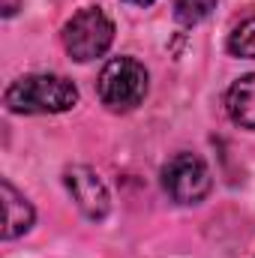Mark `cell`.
I'll return each mask as SVG.
<instances>
[{"label": "cell", "mask_w": 255, "mask_h": 258, "mask_svg": "<svg viewBox=\"0 0 255 258\" xmlns=\"http://www.w3.org/2000/svg\"><path fill=\"white\" fill-rule=\"evenodd\" d=\"M3 102L15 114H60L78 105V87L63 75H24L6 87Z\"/></svg>", "instance_id": "obj_1"}, {"label": "cell", "mask_w": 255, "mask_h": 258, "mask_svg": "<svg viewBox=\"0 0 255 258\" xmlns=\"http://www.w3.org/2000/svg\"><path fill=\"white\" fill-rule=\"evenodd\" d=\"M147 96V69L132 57H114L99 72V99L111 111H132Z\"/></svg>", "instance_id": "obj_2"}, {"label": "cell", "mask_w": 255, "mask_h": 258, "mask_svg": "<svg viewBox=\"0 0 255 258\" xmlns=\"http://www.w3.org/2000/svg\"><path fill=\"white\" fill-rule=\"evenodd\" d=\"M111 39H114V24L96 6H87V9L75 12L63 27V45L69 51V57L78 60V63L102 57L108 51Z\"/></svg>", "instance_id": "obj_3"}, {"label": "cell", "mask_w": 255, "mask_h": 258, "mask_svg": "<svg viewBox=\"0 0 255 258\" xmlns=\"http://www.w3.org/2000/svg\"><path fill=\"white\" fill-rule=\"evenodd\" d=\"M162 186L177 204H198L210 192V171L204 159L192 153H177L162 168Z\"/></svg>", "instance_id": "obj_4"}, {"label": "cell", "mask_w": 255, "mask_h": 258, "mask_svg": "<svg viewBox=\"0 0 255 258\" xmlns=\"http://www.w3.org/2000/svg\"><path fill=\"white\" fill-rule=\"evenodd\" d=\"M66 189H69L72 201L78 204V210L87 219H105L111 201H108V189H105V183L99 180L96 171H90L84 165L69 168L66 171Z\"/></svg>", "instance_id": "obj_5"}, {"label": "cell", "mask_w": 255, "mask_h": 258, "mask_svg": "<svg viewBox=\"0 0 255 258\" xmlns=\"http://www.w3.org/2000/svg\"><path fill=\"white\" fill-rule=\"evenodd\" d=\"M0 195H3V237L12 240V237L30 231V225H33V207H30V201L18 192L9 180L0 183Z\"/></svg>", "instance_id": "obj_6"}, {"label": "cell", "mask_w": 255, "mask_h": 258, "mask_svg": "<svg viewBox=\"0 0 255 258\" xmlns=\"http://www.w3.org/2000/svg\"><path fill=\"white\" fill-rule=\"evenodd\" d=\"M225 105H228V114L237 126L255 129V72L243 75L240 81L231 84V90L225 96Z\"/></svg>", "instance_id": "obj_7"}, {"label": "cell", "mask_w": 255, "mask_h": 258, "mask_svg": "<svg viewBox=\"0 0 255 258\" xmlns=\"http://www.w3.org/2000/svg\"><path fill=\"white\" fill-rule=\"evenodd\" d=\"M228 51L234 57H246V60H255V15L240 21L231 36H228Z\"/></svg>", "instance_id": "obj_8"}, {"label": "cell", "mask_w": 255, "mask_h": 258, "mask_svg": "<svg viewBox=\"0 0 255 258\" xmlns=\"http://www.w3.org/2000/svg\"><path fill=\"white\" fill-rule=\"evenodd\" d=\"M213 6H216V0H174V18L183 27H192V24L204 21L213 12Z\"/></svg>", "instance_id": "obj_9"}, {"label": "cell", "mask_w": 255, "mask_h": 258, "mask_svg": "<svg viewBox=\"0 0 255 258\" xmlns=\"http://www.w3.org/2000/svg\"><path fill=\"white\" fill-rule=\"evenodd\" d=\"M3 15H15V9H18V0H3Z\"/></svg>", "instance_id": "obj_10"}, {"label": "cell", "mask_w": 255, "mask_h": 258, "mask_svg": "<svg viewBox=\"0 0 255 258\" xmlns=\"http://www.w3.org/2000/svg\"><path fill=\"white\" fill-rule=\"evenodd\" d=\"M126 3H132V6H150L153 0H126Z\"/></svg>", "instance_id": "obj_11"}]
</instances>
